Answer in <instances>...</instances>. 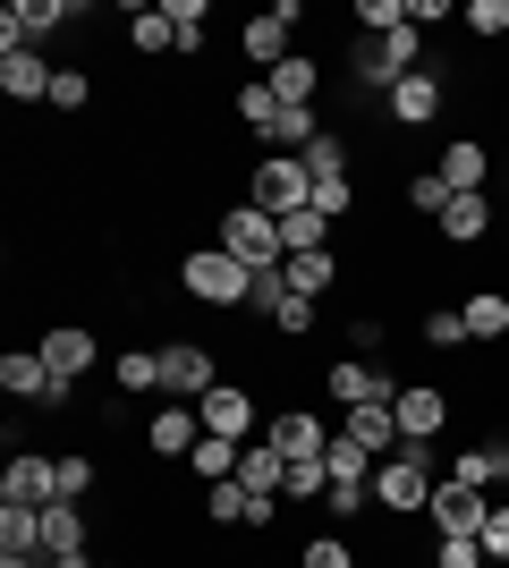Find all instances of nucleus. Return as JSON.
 I'll use <instances>...</instances> for the list:
<instances>
[{"mask_svg": "<svg viewBox=\"0 0 509 568\" xmlns=\"http://www.w3.org/2000/svg\"><path fill=\"white\" fill-rule=\"evenodd\" d=\"M179 288H187L195 306H213V314L255 306V272H246L238 255H221V246H187V255H179Z\"/></svg>", "mask_w": 509, "mask_h": 568, "instance_id": "obj_1", "label": "nucleus"}, {"mask_svg": "<svg viewBox=\"0 0 509 568\" xmlns=\"http://www.w3.org/2000/svg\"><path fill=\"white\" fill-rule=\"evenodd\" d=\"M434 450H408V442H399V450L390 458H374V509H383V518H425V509H434Z\"/></svg>", "mask_w": 509, "mask_h": 568, "instance_id": "obj_2", "label": "nucleus"}, {"mask_svg": "<svg viewBox=\"0 0 509 568\" xmlns=\"http://www.w3.org/2000/svg\"><path fill=\"white\" fill-rule=\"evenodd\" d=\"M246 204H255V213H272V221H289V213H306V204H315V179H306V162H297V153H255V162H246Z\"/></svg>", "mask_w": 509, "mask_h": 568, "instance_id": "obj_3", "label": "nucleus"}, {"mask_svg": "<svg viewBox=\"0 0 509 568\" xmlns=\"http://www.w3.org/2000/svg\"><path fill=\"white\" fill-rule=\"evenodd\" d=\"M408 69H425V34H416V26L374 34V43H348V77H357V94H390Z\"/></svg>", "mask_w": 509, "mask_h": 568, "instance_id": "obj_4", "label": "nucleus"}, {"mask_svg": "<svg viewBox=\"0 0 509 568\" xmlns=\"http://www.w3.org/2000/svg\"><path fill=\"white\" fill-rule=\"evenodd\" d=\"M221 255H238L246 272H272V263H289V246H281V221L238 195V204H221Z\"/></svg>", "mask_w": 509, "mask_h": 568, "instance_id": "obj_5", "label": "nucleus"}, {"mask_svg": "<svg viewBox=\"0 0 509 568\" xmlns=\"http://www.w3.org/2000/svg\"><path fill=\"white\" fill-rule=\"evenodd\" d=\"M77 18H85L77 0H9V9H0V51H43L51 34L77 26Z\"/></svg>", "mask_w": 509, "mask_h": 568, "instance_id": "obj_6", "label": "nucleus"}, {"mask_svg": "<svg viewBox=\"0 0 509 568\" xmlns=\"http://www.w3.org/2000/svg\"><path fill=\"white\" fill-rule=\"evenodd\" d=\"M390 416H399V442H408V450H434L441 433H450V390H434V382H399Z\"/></svg>", "mask_w": 509, "mask_h": 568, "instance_id": "obj_7", "label": "nucleus"}, {"mask_svg": "<svg viewBox=\"0 0 509 568\" xmlns=\"http://www.w3.org/2000/svg\"><path fill=\"white\" fill-rule=\"evenodd\" d=\"M195 416H204V433H230V442H264V407H255V390L246 382L221 374L204 399H195Z\"/></svg>", "mask_w": 509, "mask_h": 568, "instance_id": "obj_8", "label": "nucleus"}, {"mask_svg": "<svg viewBox=\"0 0 509 568\" xmlns=\"http://www.w3.org/2000/svg\"><path fill=\"white\" fill-rule=\"evenodd\" d=\"M297 18H306V9H297V0H272V9H255V18H246L238 26V51H246V60H255V69H281V60H289V34H297Z\"/></svg>", "mask_w": 509, "mask_h": 568, "instance_id": "obj_9", "label": "nucleus"}, {"mask_svg": "<svg viewBox=\"0 0 509 568\" xmlns=\"http://www.w3.org/2000/svg\"><path fill=\"white\" fill-rule=\"evenodd\" d=\"M221 382V356L204 348V339H162V399H204V390H213Z\"/></svg>", "mask_w": 509, "mask_h": 568, "instance_id": "obj_10", "label": "nucleus"}, {"mask_svg": "<svg viewBox=\"0 0 509 568\" xmlns=\"http://www.w3.org/2000/svg\"><path fill=\"white\" fill-rule=\"evenodd\" d=\"M441 102H450V94H441V69L425 60V69H408V77L383 94V119H390V128H434Z\"/></svg>", "mask_w": 509, "mask_h": 568, "instance_id": "obj_11", "label": "nucleus"}, {"mask_svg": "<svg viewBox=\"0 0 509 568\" xmlns=\"http://www.w3.org/2000/svg\"><path fill=\"white\" fill-rule=\"evenodd\" d=\"M195 442H204V416H195L187 399H162V407H153V425H136V450H145V458H187Z\"/></svg>", "mask_w": 509, "mask_h": 568, "instance_id": "obj_12", "label": "nucleus"}, {"mask_svg": "<svg viewBox=\"0 0 509 568\" xmlns=\"http://www.w3.org/2000/svg\"><path fill=\"white\" fill-rule=\"evenodd\" d=\"M34 348H43V365H51L60 382H85V374L102 365V339H94V323H51V332L34 339Z\"/></svg>", "mask_w": 509, "mask_h": 568, "instance_id": "obj_13", "label": "nucleus"}, {"mask_svg": "<svg viewBox=\"0 0 509 568\" xmlns=\"http://www.w3.org/2000/svg\"><path fill=\"white\" fill-rule=\"evenodd\" d=\"M323 399H339V407H383V399H399V382H390L383 365L339 356V365H323Z\"/></svg>", "mask_w": 509, "mask_h": 568, "instance_id": "obj_14", "label": "nucleus"}, {"mask_svg": "<svg viewBox=\"0 0 509 568\" xmlns=\"http://www.w3.org/2000/svg\"><path fill=\"white\" fill-rule=\"evenodd\" d=\"M425 518H434V535H485L492 500L476 493V484H459V475H441V484H434V509H425Z\"/></svg>", "mask_w": 509, "mask_h": 568, "instance_id": "obj_15", "label": "nucleus"}, {"mask_svg": "<svg viewBox=\"0 0 509 568\" xmlns=\"http://www.w3.org/2000/svg\"><path fill=\"white\" fill-rule=\"evenodd\" d=\"M264 442H272V450H281V458H323V450H332V425H323V416H315V407H281V416H264Z\"/></svg>", "mask_w": 509, "mask_h": 568, "instance_id": "obj_16", "label": "nucleus"}, {"mask_svg": "<svg viewBox=\"0 0 509 568\" xmlns=\"http://www.w3.org/2000/svg\"><path fill=\"white\" fill-rule=\"evenodd\" d=\"M434 170H441V187H450V195H492V144L485 136H450Z\"/></svg>", "mask_w": 509, "mask_h": 568, "instance_id": "obj_17", "label": "nucleus"}, {"mask_svg": "<svg viewBox=\"0 0 509 568\" xmlns=\"http://www.w3.org/2000/svg\"><path fill=\"white\" fill-rule=\"evenodd\" d=\"M0 500H18V509H51V500H60V467H51L43 450H18L9 467H0Z\"/></svg>", "mask_w": 509, "mask_h": 568, "instance_id": "obj_18", "label": "nucleus"}, {"mask_svg": "<svg viewBox=\"0 0 509 568\" xmlns=\"http://www.w3.org/2000/svg\"><path fill=\"white\" fill-rule=\"evenodd\" d=\"M94 551V535H85V500H51L43 509V560L60 568V560H85Z\"/></svg>", "mask_w": 509, "mask_h": 568, "instance_id": "obj_19", "label": "nucleus"}, {"mask_svg": "<svg viewBox=\"0 0 509 568\" xmlns=\"http://www.w3.org/2000/svg\"><path fill=\"white\" fill-rule=\"evenodd\" d=\"M264 85L281 94V111H315V102H323V60H315V51H289Z\"/></svg>", "mask_w": 509, "mask_h": 568, "instance_id": "obj_20", "label": "nucleus"}, {"mask_svg": "<svg viewBox=\"0 0 509 568\" xmlns=\"http://www.w3.org/2000/svg\"><path fill=\"white\" fill-rule=\"evenodd\" d=\"M51 77L60 69H51L43 51H0V94L9 102H51Z\"/></svg>", "mask_w": 509, "mask_h": 568, "instance_id": "obj_21", "label": "nucleus"}, {"mask_svg": "<svg viewBox=\"0 0 509 568\" xmlns=\"http://www.w3.org/2000/svg\"><path fill=\"white\" fill-rule=\"evenodd\" d=\"M434 230H441V246H459V255H467V246H485V237H492V195H450V213H441Z\"/></svg>", "mask_w": 509, "mask_h": 568, "instance_id": "obj_22", "label": "nucleus"}, {"mask_svg": "<svg viewBox=\"0 0 509 568\" xmlns=\"http://www.w3.org/2000/svg\"><path fill=\"white\" fill-rule=\"evenodd\" d=\"M238 484L255 500H289V458L272 450V442H246V450H238Z\"/></svg>", "mask_w": 509, "mask_h": 568, "instance_id": "obj_23", "label": "nucleus"}, {"mask_svg": "<svg viewBox=\"0 0 509 568\" xmlns=\"http://www.w3.org/2000/svg\"><path fill=\"white\" fill-rule=\"evenodd\" d=\"M339 433H348L365 458H390V450H399V416H390V399H383V407H348V416H339Z\"/></svg>", "mask_w": 509, "mask_h": 568, "instance_id": "obj_24", "label": "nucleus"}, {"mask_svg": "<svg viewBox=\"0 0 509 568\" xmlns=\"http://www.w3.org/2000/svg\"><path fill=\"white\" fill-rule=\"evenodd\" d=\"M0 560H43V509L0 500Z\"/></svg>", "mask_w": 509, "mask_h": 568, "instance_id": "obj_25", "label": "nucleus"}, {"mask_svg": "<svg viewBox=\"0 0 509 568\" xmlns=\"http://www.w3.org/2000/svg\"><path fill=\"white\" fill-rule=\"evenodd\" d=\"M238 450H246V442H230V433H204V442L187 450V475L213 493V484H230V475H238Z\"/></svg>", "mask_w": 509, "mask_h": 568, "instance_id": "obj_26", "label": "nucleus"}, {"mask_svg": "<svg viewBox=\"0 0 509 568\" xmlns=\"http://www.w3.org/2000/svg\"><path fill=\"white\" fill-rule=\"evenodd\" d=\"M332 237H339V221H332V213H315V204L281 221V246H289V255H332Z\"/></svg>", "mask_w": 509, "mask_h": 568, "instance_id": "obj_27", "label": "nucleus"}, {"mask_svg": "<svg viewBox=\"0 0 509 568\" xmlns=\"http://www.w3.org/2000/svg\"><path fill=\"white\" fill-rule=\"evenodd\" d=\"M459 314H467V339H509V297L501 288H467Z\"/></svg>", "mask_w": 509, "mask_h": 568, "instance_id": "obj_28", "label": "nucleus"}, {"mask_svg": "<svg viewBox=\"0 0 509 568\" xmlns=\"http://www.w3.org/2000/svg\"><path fill=\"white\" fill-rule=\"evenodd\" d=\"M281 272H289V288H297V297H332V288L348 281V263H339V255H289Z\"/></svg>", "mask_w": 509, "mask_h": 568, "instance_id": "obj_29", "label": "nucleus"}, {"mask_svg": "<svg viewBox=\"0 0 509 568\" xmlns=\"http://www.w3.org/2000/svg\"><path fill=\"white\" fill-rule=\"evenodd\" d=\"M111 390H120V399H145V390H162V348H128L120 365H111Z\"/></svg>", "mask_w": 509, "mask_h": 568, "instance_id": "obj_30", "label": "nucleus"}, {"mask_svg": "<svg viewBox=\"0 0 509 568\" xmlns=\"http://www.w3.org/2000/svg\"><path fill=\"white\" fill-rule=\"evenodd\" d=\"M128 51H179V26H170V9L153 0V9H128Z\"/></svg>", "mask_w": 509, "mask_h": 568, "instance_id": "obj_31", "label": "nucleus"}, {"mask_svg": "<svg viewBox=\"0 0 509 568\" xmlns=\"http://www.w3.org/2000/svg\"><path fill=\"white\" fill-rule=\"evenodd\" d=\"M399 204H408L416 221H441V213H450V187H441V170H408V187H399Z\"/></svg>", "mask_w": 509, "mask_h": 568, "instance_id": "obj_32", "label": "nucleus"}, {"mask_svg": "<svg viewBox=\"0 0 509 568\" xmlns=\"http://www.w3.org/2000/svg\"><path fill=\"white\" fill-rule=\"evenodd\" d=\"M425 348H441V356L476 348V339H467V314L459 306H425Z\"/></svg>", "mask_w": 509, "mask_h": 568, "instance_id": "obj_33", "label": "nucleus"}, {"mask_svg": "<svg viewBox=\"0 0 509 568\" xmlns=\"http://www.w3.org/2000/svg\"><path fill=\"white\" fill-rule=\"evenodd\" d=\"M323 467H332V484H374V458L348 442V433H332V450H323Z\"/></svg>", "mask_w": 509, "mask_h": 568, "instance_id": "obj_34", "label": "nucleus"}, {"mask_svg": "<svg viewBox=\"0 0 509 568\" xmlns=\"http://www.w3.org/2000/svg\"><path fill=\"white\" fill-rule=\"evenodd\" d=\"M246 509H255V493H246L238 475H230V484H213V493H204V518H213V526H246Z\"/></svg>", "mask_w": 509, "mask_h": 568, "instance_id": "obj_35", "label": "nucleus"}, {"mask_svg": "<svg viewBox=\"0 0 509 568\" xmlns=\"http://www.w3.org/2000/svg\"><path fill=\"white\" fill-rule=\"evenodd\" d=\"M434 568H492L485 535H434Z\"/></svg>", "mask_w": 509, "mask_h": 568, "instance_id": "obj_36", "label": "nucleus"}, {"mask_svg": "<svg viewBox=\"0 0 509 568\" xmlns=\"http://www.w3.org/2000/svg\"><path fill=\"white\" fill-rule=\"evenodd\" d=\"M315 213H332V221L357 213V170H332V179H315Z\"/></svg>", "mask_w": 509, "mask_h": 568, "instance_id": "obj_37", "label": "nucleus"}, {"mask_svg": "<svg viewBox=\"0 0 509 568\" xmlns=\"http://www.w3.org/2000/svg\"><path fill=\"white\" fill-rule=\"evenodd\" d=\"M459 26L476 34V43H501V34H509V0H467Z\"/></svg>", "mask_w": 509, "mask_h": 568, "instance_id": "obj_38", "label": "nucleus"}, {"mask_svg": "<svg viewBox=\"0 0 509 568\" xmlns=\"http://www.w3.org/2000/svg\"><path fill=\"white\" fill-rule=\"evenodd\" d=\"M348 18H357V26H365V43H374V34H399V26H408V0H357Z\"/></svg>", "mask_w": 509, "mask_h": 568, "instance_id": "obj_39", "label": "nucleus"}, {"mask_svg": "<svg viewBox=\"0 0 509 568\" xmlns=\"http://www.w3.org/2000/svg\"><path fill=\"white\" fill-rule=\"evenodd\" d=\"M297 568H357V544H339V535H306V544H297Z\"/></svg>", "mask_w": 509, "mask_h": 568, "instance_id": "obj_40", "label": "nucleus"}, {"mask_svg": "<svg viewBox=\"0 0 509 568\" xmlns=\"http://www.w3.org/2000/svg\"><path fill=\"white\" fill-rule=\"evenodd\" d=\"M51 467H60V500H85V493H94V484H102V467H94V458H85V450L51 458Z\"/></svg>", "mask_w": 509, "mask_h": 568, "instance_id": "obj_41", "label": "nucleus"}, {"mask_svg": "<svg viewBox=\"0 0 509 568\" xmlns=\"http://www.w3.org/2000/svg\"><path fill=\"white\" fill-rule=\"evenodd\" d=\"M272 332H281V339H306V332H315V297H297V288H289V297L272 306Z\"/></svg>", "mask_w": 509, "mask_h": 568, "instance_id": "obj_42", "label": "nucleus"}, {"mask_svg": "<svg viewBox=\"0 0 509 568\" xmlns=\"http://www.w3.org/2000/svg\"><path fill=\"white\" fill-rule=\"evenodd\" d=\"M332 493V467L323 458H289V500H323Z\"/></svg>", "mask_w": 509, "mask_h": 568, "instance_id": "obj_43", "label": "nucleus"}, {"mask_svg": "<svg viewBox=\"0 0 509 568\" xmlns=\"http://www.w3.org/2000/svg\"><path fill=\"white\" fill-rule=\"evenodd\" d=\"M85 102H94V77H85V69H60V77H51V111H85Z\"/></svg>", "mask_w": 509, "mask_h": 568, "instance_id": "obj_44", "label": "nucleus"}, {"mask_svg": "<svg viewBox=\"0 0 509 568\" xmlns=\"http://www.w3.org/2000/svg\"><path fill=\"white\" fill-rule=\"evenodd\" d=\"M485 551H492V568H509V500H492V518H485Z\"/></svg>", "mask_w": 509, "mask_h": 568, "instance_id": "obj_45", "label": "nucleus"}, {"mask_svg": "<svg viewBox=\"0 0 509 568\" xmlns=\"http://www.w3.org/2000/svg\"><path fill=\"white\" fill-rule=\"evenodd\" d=\"M365 500H374V484H332V493H323V509H332V518H357Z\"/></svg>", "mask_w": 509, "mask_h": 568, "instance_id": "obj_46", "label": "nucleus"}, {"mask_svg": "<svg viewBox=\"0 0 509 568\" xmlns=\"http://www.w3.org/2000/svg\"><path fill=\"white\" fill-rule=\"evenodd\" d=\"M383 314H357V323H348V356H374V348H383Z\"/></svg>", "mask_w": 509, "mask_h": 568, "instance_id": "obj_47", "label": "nucleus"}, {"mask_svg": "<svg viewBox=\"0 0 509 568\" xmlns=\"http://www.w3.org/2000/svg\"><path fill=\"white\" fill-rule=\"evenodd\" d=\"M43 568H51V560H43Z\"/></svg>", "mask_w": 509, "mask_h": 568, "instance_id": "obj_48", "label": "nucleus"}]
</instances>
